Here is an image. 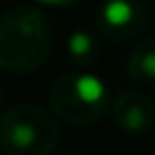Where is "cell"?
Here are the masks:
<instances>
[{
    "mask_svg": "<svg viewBox=\"0 0 155 155\" xmlns=\"http://www.w3.org/2000/svg\"><path fill=\"white\" fill-rule=\"evenodd\" d=\"M52 25L36 7L18 5L0 14V68L9 72H34L52 52Z\"/></svg>",
    "mask_w": 155,
    "mask_h": 155,
    "instance_id": "cell-1",
    "label": "cell"
},
{
    "mask_svg": "<svg viewBox=\"0 0 155 155\" xmlns=\"http://www.w3.org/2000/svg\"><path fill=\"white\" fill-rule=\"evenodd\" d=\"M61 140L56 119L36 104H16L0 115L5 155H50Z\"/></svg>",
    "mask_w": 155,
    "mask_h": 155,
    "instance_id": "cell-2",
    "label": "cell"
},
{
    "mask_svg": "<svg viewBox=\"0 0 155 155\" xmlns=\"http://www.w3.org/2000/svg\"><path fill=\"white\" fill-rule=\"evenodd\" d=\"M52 110L63 121L74 126L94 124L108 108V90L104 81L92 72L70 70L63 72L50 85Z\"/></svg>",
    "mask_w": 155,
    "mask_h": 155,
    "instance_id": "cell-3",
    "label": "cell"
},
{
    "mask_svg": "<svg viewBox=\"0 0 155 155\" xmlns=\"http://www.w3.org/2000/svg\"><path fill=\"white\" fill-rule=\"evenodd\" d=\"M148 9L144 0H104L97 12V29L110 41H133L146 29Z\"/></svg>",
    "mask_w": 155,
    "mask_h": 155,
    "instance_id": "cell-4",
    "label": "cell"
},
{
    "mask_svg": "<svg viewBox=\"0 0 155 155\" xmlns=\"http://www.w3.org/2000/svg\"><path fill=\"white\" fill-rule=\"evenodd\" d=\"M115 121L128 133H142L153 126L155 106L142 90H126L117 97L113 106Z\"/></svg>",
    "mask_w": 155,
    "mask_h": 155,
    "instance_id": "cell-5",
    "label": "cell"
},
{
    "mask_svg": "<svg viewBox=\"0 0 155 155\" xmlns=\"http://www.w3.org/2000/svg\"><path fill=\"white\" fill-rule=\"evenodd\" d=\"M128 77L140 85H155V36L133 47L128 56Z\"/></svg>",
    "mask_w": 155,
    "mask_h": 155,
    "instance_id": "cell-6",
    "label": "cell"
},
{
    "mask_svg": "<svg viewBox=\"0 0 155 155\" xmlns=\"http://www.w3.org/2000/svg\"><path fill=\"white\" fill-rule=\"evenodd\" d=\"M99 54H101V43H99V36L92 29L72 31V36L68 38V56L72 58V63L79 70L94 65Z\"/></svg>",
    "mask_w": 155,
    "mask_h": 155,
    "instance_id": "cell-7",
    "label": "cell"
},
{
    "mask_svg": "<svg viewBox=\"0 0 155 155\" xmlns=\"http://www.w3.org/2000/svg\"><path fill=\"white\" fill-rule=\"evenodd\" d=\"M36 2L52 5V7H65V5H74V2H79V0H36Z\"/></svg>",
    "mask_w": 155,
    "mask_h": 155,
    "instance_id": "cell-8",
    "label": "cell"
},
{
    "mask_svg": "<svg viewBox=\"0 0 155 155\" xmlns=\"http://www.w3.org/2000/svg\"><path fill=\"white\" fill-rule=\"evenodd\" d=\"M70 155H81V153H70Z\"/></svg>",
    "mask_w": 155,
    "mask_h": 155,
    "instance_id": "cell-9",
    "label": "cell"
},
{
    "mask_svg": "<svg viewBox=\"0 0 155 155\" xmlns=\"http://www.w3.org/2000/svg\"><path fill=\"white\" fill-rule=\"evenodd\" d=\"M0 99H2V94H0Z\"/></svg>",
    "mask_w": 155,
    "mask_h": 155,
    "instance_id": "cell-10",
    "label": "cell"
}]
</instances>
